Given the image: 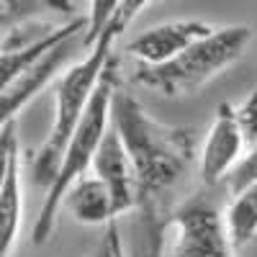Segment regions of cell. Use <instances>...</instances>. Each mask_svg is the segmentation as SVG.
<instances>
[{
    "instance_id": "cell-16",
    "label": "cell",
    "mask_w": 257,
    "mask_h": 257,
    "mask_svg": "<svg viewBox=\"0 0 257 257\" xmlns=\"http://www.w3.org/2000/svg\"><path fill=\"white\" fill-rule=\"evenodd\" d=\"M90 257H123V244H121V234H118L116 221L105 226L103 239H100V244L95 247V252Z\"/></svg>"
},
{
    "instance_id": "cell-5",
    "label": "cell",
    "mask_w": 257,
    "mask_h": 257,
    "mask_svg": "<svg viewBox=\"0 0 257 257\" xmlns=\"http://www.w3.org/2000/svg\"><path fill=\"white\" fill-rule=\"evenodd\" d=\"M167 231L173 234L167 257H234L226 216L208 193L185 198L170 219Z\"/></svg>"
},
{
    "instance_id": "cell-15",
    "label": "cell",
    "mask_w": 257,
    "mask_h": 257,
    "mask_svg": "<svg viewBox=\"0 0 257 257\" xmlns=\"http://www.w3.org/2000/svg\"><path fill=\"white\" fill-rule=\"evenodd\" d=\"M237 121L247 147H257V90H252L237 108Z\"/></svg>"
},
{
    "instance_id": "cell-4",
    "label": "cell",
    "mask_w": 257,
    "mask_h": 257,
    "mask_svg": "<svg viewBox=\"0 0 257 257\" xmlns=\"http://www.w3.org/2000/svg\"><path fill=\"white\" fill-rule=\"evenodd\" d=\"M252 41V29L249 26H226L216 29L208 39L193 44L185 49L180 57L170 59L165 64H137L134 70V82L142 88L152 90L165 98H180L190 95L208 80H213L219 72L231 67Z\"/></svg>"
},
{
    "instance_id": "cell-10",
    "label": "cell",
    "mask_w": 257,
    "mask_h": 257,
    "mask_svg": "<svg viewBox=\"0 0 257 257\" xmlns=\"http://www.w3.org/2000/svg\"><path fill=\"white\" fill-rule=\"evenodd\" d=\"M72 57V41L62 44L57 49H52L44 59H39L36 64L18 75L13 82L3 85V93H0V126L8 123V121H16V113L24 111L26 105L47 88L52 82V77L67 64V59Z\"/></svg>"
},
{
    "instance_id": "cell-1",
    "label": "cell",
    "mask_w": 257,
    "mask_h": 257,
    "mask_svg": "<svg viewBox=\"0 0 257 257\" xmlns=\"http://www.w3.org/2000/svg\"><path fill=\"white\" fill-rule=\"evenodd\" d=\"M111 121L137 170V257H160L170 219L180 206L175 203V196L183 190L193 170H198L201 152L196 147V128L157 121L123 88L113 95Z\"/></svg>"
},
{
    "instance_id": "cell-7",
    "label": "cell",
    "mask_w": 257,
    "mask_h": 257,
    "mask_svg": "<svg viewBox=\"0 0 257 257\" xmlns=\"http://www.w3.org/2000/svg\"><path fill=\"white\" fill-rule=\"evenodd\" d=\"M213 31V26L203 24V21L188 18V21H170V24H160L155 29H149L139 36H134L128 44L123 47V52L128 57H134L137 64H165L170 59L180 57L185 49H190L193 44L208 39Z\"/></svg>"
},
{
    "instance_id": "cell-14",
    "label": "cell",
    "mask_w": 257,
    "mask_h": 257,
    "mask_svg": "<svg viewBox=\"0 0 257 257\" xmlns=\"http://www.w3.org/2000/svg\"><path fill=\"white\" fill-rule=\"evenodd\" d=\"M224 185L231 193V198L244 193L247 188L257 185V147H249L247 155H242V160L234 165V170L226 175Z\"/></svg>"
},
{
    "instance_id": "cell-3",
    "label": "cell",
    "mask_w": 257,
    "mask_h": 257,
    "mask_svg": "<svg viewBox=\"0 0 257 257\" xmlns=\"http://www.w3.org/2000/svg\"><path fill=\"white\" fill-rule=\"evenodd\" d=\"M116 90H118V85H116V62H111V67L105 70L80 128L70 139L67 149H64V157H62L54 185L44 193L41 211H39V216L34 221V229H31V242L36 247L49 242L52 231H54V224H57V213L62 211L67 193L72 190V185L77 180H82L85 175H88V170H93V160H95L98 149H100L105 134H108V128H111V105H113Z\"/></svg>"
},
{
    "instance_id": "cell-8",
    "label": "cell",
    "mask_w": 257,
    "mask_h": 257,
    "mask_svg": "<svg viewBox=\"0 0 257 257\" xmlns=\"http://www.w3.org/2000/svg\"><path fill=\"white\" fill-rule=\"evenodd\" d=\"M3 152V178H0V254L11 257L18 242L21 216H24V193H21V144L16 121L3 123L0 134Z\"/></svg>"
},
{
    "instance_id": "cell-9",
    "label": "cell",
    "mask_w": 257,
    "mask_h": 257,
    "mask_svg": "<svg viewBox=\"0 0 257 257\" xmlns=\"http://www.w3.org/2000/svg\"><path fill=\"white\" fill-rule=\"evenodd\" d=\"M90 173L105 183V188L111 190V198L116 206V216L128 211H137V170L134 162L128 157V149L116 132V126L111 121V128L105 134L98 155L93 160Z\"/></svg>"
},
{
    "instance_id": "cell-11",
    "label": "cell",
    "mask_w": 257,
    "mask_h": 257,
    "mask_svg": "<svg viewBox=\"0 0 257 257\" xmlns=\"http://www.w3.org/2000/svg\"><path fill=\"white\" fill-rule=\"evenodd\" d=\"M64 208L77 224H88V226H98V224L108 226L118 219L111 190L93 173L72 185V190L64 198Z\"/></svg>"
},
{
    "instance_id": "cell-6",
    "label": "cell",
    "mask_w": 257,
    "mask_h": 257,
    "mask_svg": "<svg viewBox=\"0 0 257 257\" xmlns=\"http://www.w3.org/2000/svg\"><path fill=\"white\" fill-rule=\"evenodd\" d=\"M244 144L247 142L237 121V108L231 103H221L206 134V142L201 147V157H198L201 183L206 188L224 183L226 175L234 170V165L242 160Z\"/></svg>"
},
{
    "instance_id": "cell-12",
    "label": "cell",
    "mask_w": 257,
    "mask_h": 257,
    "mask_svg": "<svg viewBox=\"0 0 257 257\" xmlns=\"http://www.w3.org/2000/svg\"><path fill=\"white\" fill-rule=\"evenodd\" d=\"M226 229L234 249H244L257 237V185L234 196L226 208Z\"/></svg>"
},
{
    "instance_id": "cell-13",
    "label": "cell",
    "mask_w": 257,
    "mask_h": 257,
    "mask_svg": "<svg viewBox=\"0 0 257 257\" xmlns=\"http://www.w3.org/2000/svg\"><path fill=\"white\" fill-rule=\"evenodd\" d=\"M118 6H121V0H95V3H90L88 29H85V34H82V49L90 52L100 41L105 29L113 24V18L118 13Z\"/></svg>"
},
{
    "instance_id": "cell-2",
    "label": "cell",
    "mask_w": 257,
    "mask_h": 257,
    "mask_svg": "<svg viewBox=\"0 0 257 257\" xmlns=\"http://www.w3.org/2000/svg\"><path fill=\"white\" fill-rule=\"evenodd\" d=\"M142 8H147V0H121L113 24L105 29L100 41L80 62L67 67V72L54 85V118L49 126V134L41 142V147L36 149L34 165H31L34 183L41 185L44 190H49L54 185L62 157H64V149H67L70 139L75 137L85 113H88L90 100L98 90L105 70L111 67V62H113L111 52H113L116 39L126 31V26L132 24L134 16Z\"/></svg>"
}]
</instances>
